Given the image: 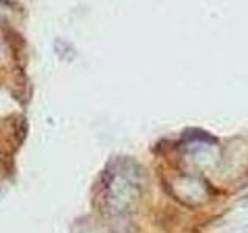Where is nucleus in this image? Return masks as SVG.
I'll use <instances>...</instances> for the list:
<instances>
[{
  "label": "nucleus",
  "mask_w": 248,
  "mask_h": 233,
  "mask_svg": "<svg viewBox=\"0 0 248 233\" xmlns=\"http://www.w3.org/2000/svg\"><path fill=\"white\" fill-rule=\"evenodd\" d=\"M146 188V174L138 162L116 157L101 174L98 200L107 215L121 216L135 212Z\"/></svg>",
  "instance_id": "nucleus-1"
},
{
  "label": "nucleus",
  "mask_w": 248,
  "mask_h": 233,
  "mask_svg": "<svg viewBox=\"0 0 248 233\" xmlns=\"http://www.w3.org/2000/svg\"><path fill=\"white\" fill-rule=\"evenodd\" d=\"M185 138L191 143H205V145H213L217 142V138H214L211 134H208L205 131L200 129H191L188 132H185Z\"/></svg>",
  "instance_id": "nucleus-2"
},
{
  "label": "nucleus",
  "mask_w": 248,
  "mask_h": 233,
  "mask_svg": "<svg viewBox=\"0 0 248 233\" xmlns=\"http://www.w3.org/2000/svg\"><path fill=\"white\" fill-rule=\"evenodd\" d=\"M54 49H62V50H64L67 61H72L75 58V54H76L73 47L70 45L67 41H64V39H56V41H54Z\"/></svg>",
  "instance_id": "nucleus-3"
},
{
  "label": "nucleus",
  "mask_w": 248,
  "mask_h": 233,
  "mask_svg": "<svg viewBox=\"0 0 248 233\" xmlns=\"http://www.w3.org/2000/svg\"><path fill=\"white\" fill-rule=\"evenodd\" d=\"M247 227H248V224H247Z\"/></svg>",
  "instance_id": "nucleus-4"
}]
</instances>
